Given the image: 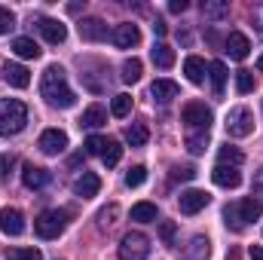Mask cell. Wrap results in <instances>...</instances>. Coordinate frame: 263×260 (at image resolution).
Wrapping results in <instances>:
<instances>
[{"instance_id": "obj_29", "label": "cell", "mask_w": 263, "mask_h": 260, "mask_svg": "<svg viewBox=\"0 0 263 260\" xmlns=\"http://www.w3.org/2000/svg\"><path fill=\"white\" fill-rule=\"evenodd\" d=\"M129 110H132V95H126V92L114 95V101H110V114H114V117H129Z\"/></svg>"}, {"instance_id": "obj_14", "label": "cell", "mask_w": 263, "mask_h": 260, "mask_svg": "<svg viewBox=\"0 0 263 260\" xmlns=\"http://www.w3.org/2000/svg\"><path fill=\"white\" fill-rule=\"evenodd\" d=\"M114 43H117L120 49H132V46H138V43H141V31H138V25H132V22L117 25V28H114Z\"/></svg>"}, {"instance_id": "obj_20", "label": "cell", "mask_w": 263, "mask_h": 260, "mask_svg": "<svg viewBox=\"0 0 263 260\" xmlns=\"http://www.w3.org/2000/svg\"><path fill=\"white\" fill-rule=\"evenodd\" d=\"M104 123H107V110H104L101 104L86 107L83 117H80V126H83V129H98V126H104Z\"/></svg>"}, {"instance_id": "obj_12", "label": "cell", "mask_w": 263, "mask_h": 260, "mask_svg": "<svg viewBox=\"0 0 263 260\" xmlns=\"http://www.w3.org/2000/svg\"><path fill=\"white\" fill-rule=\"evenodd\" d=\"M3 80L15 89H28L31 86V70L25 65H15V62H6L3 65Z\"/></svg>"}, {"instance_id": "obj_26", "label": "cell", "mask_w": 263, "mask_h": 260, "mask_svg": "<svg viewBox=\"0 0 263 260\" xmlns=\"http://www.w3.org/2000/svg\"><path fill=\"white\" fill-rule=\"evenodd\" d=\"M147 138H150V132L144 123H132L129 129H126V141H129L132 147H144L147 144Z\"/></svg>"}, {"instance_id": "obj_11", "label": "cell", "mask_w": 263, "mask_h": 260, "mask_svg": "<svg viewBox=\"0 0 263 260\" xmlns=\"http://www.w3.org/2000/svg\"><path fill=\"white\" fill-rule=\"evenodd\" d=\"M22 184H25L28 190H43V187L49 184V172L40 169V165H34V162H28V165L22 169Z\"/></svg>"}, {"instance_id": "obj_16", "label": "cell", "mask_w": 263, "mask_h": 260, "mask_svg": "<svg viewBox=\"0 0 263 260\" xmlns=\"http://www.w3.org/2000/svg\"><path fill=\"white\" fill-rule=\"evenodd\" d=\"M227 52H230V59H236V62H245V59H248V52H251V40H248L245 34L233 31V34L227 37Z\"/></svg>"}, {"instance_id": "obj_17", "label": "cell", "mask_w": 263, "mask_h": 260, "mask_svg": "<svg viewBox=\"0 0 263 260\" xmlns=\"http://www.w3.org/2000/svg\"><path fill=\"white\" fill-rule=\"evenodd\" d=\"M178 92H181V89H178V83H175V80H156V83L150 86V95H153L159 104L175 101V98H178Z\"/></svg>"}, {"instance_id": "obj_9", "label": "cell", "mask_w": 263, "mask_h": 260, "mask_svg": "<svg viewBox=\"0 0 263 260\" xmlns=\"http://www.w3.org/2000/svg\"><path fill=\"white\" fill-rule=\"evenodd\" d=\"M208 202H211V196L205 193V190H184V193L178 196V205H181L184 214H199Z\"/></svg>"}, {"instance_id": "obj_5", "label": "cell", "mask_w": 263, "mask_h": 260, "mask_svg": "<svg viewBox=\"0 0 263 260\" xmlns=\"http://www.w3.org/2000/svg\"><path fill=\"white\" fill-rule=\"evenodd\" d=\"M150 254V239L144 233H126L120 242V260H147Z\"/></svg>"}, {"instance_id": "obj_24", "label": "cell", "mask_w": 263, "mask_h": 260, "mask_svg": "<svg viewBox=\"0 0 263 260\" xmlns=\"http://www.w3.org/2000/svg\"><path fill=\"white\" fill-rule=\"evenodd\" d=\"M202 12H205V18L220 22V18L230 15V3H227V0H205V3H202Z\"/></svg>"}, {"instance_id": "obj_41", "label": "cell", "mask_w": 263, "mask_h": 260, "mask_svg": "<svg viewBox=\"0 0 263 260\" xmlns=\"http://www.w3.org/2000/svg\"><path fill=\"white\" fill-rule=\"evenodd\" d=\"M159 236H162L165 245H175V224H172V220H162V224H159Z\"/></svg>"}, {"instance_id": "obj_15", "label": "cell", "mask_w": 263, "mask_h": 260, "mask_svg": "<svg viewBox=\"0 0 263 260\" xmlns=\"http://www.w3.org/2000/svg\"><path fill=\"white\" fill-rule=\"evenodd\" d=\"M211 181L217 184V187H227V190H233V187H239L242 184V175H239V169H233V165H214V172H211Z\"/></svg>"}, {"instance_id": "obj_46", "label": "cell", "mask_w": 263, "mask_h": 260, "mask_svg": "<svg viewBox=\"0 0 263 260\" xmlns=\"http://www.w3.org/2000/svg\"><path fill=\"white\" fill-rule=\"evenodd\" d=\"M251 260H263V248L260 245H251Z\"/></svg>"}, {"instance_id": "obj_33", "label": "cell", "mask_w": 263, "mask_h": 260, "mask_svg": "<svg viewBox=\"0 0 263 260\" xmlns=\"http://www.w3.org/2000/svg\"><path fill=\"white\" fill-rule=\"evenodd\" d=\"M141 73H144L141 59H129V62L123 65V80H126V83H138V80H141Z\"/></svg>"}, {"instance_id": "obj_30", "label": "cell", "mask_w": 263, "mask_h": 260, "mask_svg": "<svg viewBox=\"0 0 263 260\" xmlns=\"http://www.w3.org/2000/svg\"><path fill=\"white\" fill-rule=\"evenodd\" d=\"M101 159H104V165H107V169H114V165L123 159V147H120V141H107V147H104Z\"/></svg>"}, {"instance_id": "obj_13", "label": "cell", "mask_w": 263, "mask_h": 260, "mask_svg": "<svg viewBox=\"0 0 263 260\" xmlns=\"http://www.w3.org/2000/svg\"><path fill=\"white\" fill-rule=\"evenodd\" d=\"M98 190H101V178L95 172H83L73 181V193L80 196V199H92V196H98Z\"/></svg>"}, {"instance_id": "obj_22", "label": "cell", "mask_w": 263, "mask_h": 260, "mask_svg": "<svg viewBox=\"0 0 263 260\" xmlns=\"http://www.w3.org/2000/svg\"><path fill=\"white\" fill-rule=\"evenodd\" d=\"M12 52L18 59H40V46L31 40V37H15L12 40Z\"/></svg>"}, {"instance_id": "obj_47", "label": "cell", "mask_w": 263, "mask_h": 260, "mask_svg": "<svg viewBox=\"0 0 263 260\" xmlns=\"http://www.w3.org/2000/svg\"><path fill=\"white\" fill-rule=\"evenodd\" d=\"M6 165H12V159H9V156H0V169H6ZM0 175H3V172H0Z\"/></svg>"}, {"instance_id": "obj_2", "label": "cell", "mask_w": 263, "mask_h": 260, "mask_svg": "<svg viewBox=\"0 0 263 260\" xmlns=\"http://www.w3.org/2000/svg\"><path fill=\"white\" fill-rule=\"evenodd\" d=\"M28 123V107L18 98H0V135H18Z\"/></svg>"}, {"instance_id": "obj_18", "label": "cell", "mask_w": 263, "mask_h": 260, "mask_svg": "<svg viewBox=\"0 0 263 260\" xmlns=\"http://www.w3.org/2000/svg\"><path fill=\"white\" fill-rule=\"evenodd\" d=\"M80 37L83 40H104L107 37V25L101 18H95V15L92 18H83L80 22Z\"/></svg>"}, {"instance_id": "obj_7", "label": "cell", "mask_w": 263, "mask_h": 260, "mask_svg": "<svg viewBox=\"0 0 263 260\" xmlns=\"http://www.w3.org/2000/svg\"><path fill=\"white\" fill-rule=\"evenodd\" d=\"M37 147H40L46 156H59V153H65L67 150V135L62 129H46L43 135H40Z\"/></svg>"}, {"instance_id": "obj_8", "label": "cell", "mask_w": 263, "mask_h": 260, "mask_svg": "<svg viewBox=\"0 0 263 260\" xmlns=\"http://www.w3.org/2000/svg\"><path fill=\"white\" fill-rule=\"evenodd\" d=\"M0 233L22 236L25 233V214L18 208H0Z\"/></svg>"}, {"instance_id": "obj_45", "label": "cell", "mask_w": 263, "mask_h": 260, "mask_svg": "<svg viewBox=\"0 0 263 260\" xmlns=\"http://www.w3.org/2000/svg\"><path fill=\"white\" fill-rule=\"evenodd\" d=\"M187 6H190L187 0H172V3H168V9H172V12H184Z\"/></svg>"}, {"instance_id": "obj_32", "label": "cell", "mask_w": 263, "mask_h": 260, "mask_svg": "<svg viewBox=\"0 0 263 260\" xmlns=\"http://www.w3.org/2000/svg\"><path fill=\"white\" fill-rule=\"evenodd\" d=\"M6 260H43L40 248H6Z\"/></svg>"}, {"instance_id": "obj_36", "label": "cell", "mask_w": 263, "mask_h": 260, "mask_svg": "<svg viewBox=\"0 0 263 260\" xmlns=\"http://www.w3.org/2000/svg\"><path fill=\"white\" fill-rule=\"evenodd\" d=\"M83 147H86V153H89V156H101V153H104V147H107V138H98V135H89Z\"/></svg>"}, {"instance_id": "obj_38", "label": "cell", "mask_w": 263, "mask_h": 260, "mask_svg": "<svg viewBox=\"0 0 263 260\" xmlns=\"http://www.w3.org/2000/svg\"><path fill=\"white\" fill-rule=\"evenodd\" d=\"M144 181H147V169L144 165H132L126 172V187H141Z\"/></svg>"}, {"instance_id": "obj_25", "label": "cell", "mask_w": 263, "mask_h": 260, "mask_svg": "<svg viewBox=\"0 0 263 260\" xmlns=\"http://www.w3.org/2000/svg\"><path fill=\"white\" fill-rule=\"evenodd\" d=\"M132 220H138V224L156 220V205H153V202H138V205H132Z\"/></svg>"}, {"instance_id": "obj_27", "label": "cell", "mask_w": 263, "mask_h": 260, "mask_svg": "<svg viewBox=\"0 0 263 260\" xmlns=\"http://www.w3.org/2000/svg\"><path fill=\"white\" fill-rule=\"evenodd\" d=\"M205 147H208V132H187V150L190 153H205Z\"/></svg>"}, {"instance_id": "obj_21", "label": "cell", "mask_w": 263, "mask_h": 260, "mask_svg": "<svg viewBox=\"0 0 263 260\" xmlns=\"http://www.w3.org/2000/svg\"><path fill=\"white\" fill-rule=\"evenodd\" d=\"M150 59H153V65H156V67L168 70V67L175 65V49H172L168 43H156V46L150 49Z\"/></svg>"}, {"instance_id": "obj_10", "label": "cell", "mask_w": 263, "mask_h": 260, "mask_svg": "<svg viewBox=\"0 0 263 260\" xmlns=\"http://www.w3.org/2000/svg\"><path fill=\"white\" fill-rule=\"evenodd\" d=\"M37 28H40V34H43V40L52 43V46H59V43L67 40V25H62L59 18H43Z\"/></svg>"}, {"instance_id": "obj_34", "label": "cell", "mask_w": 263, "mask_h": 260, "mask_svg": "<svg viewBox=\"0 0 263 260\" xmlns=\"http://www.w3.org/2000/svg\"><path fill=\"white\" fill-rule=\"evenodd\" d=\"M211 83H214V92L220 95L223 83H227V65L223 62H211Z\"/></svg>"}, {"instance_id": "obj_40", "label": "cell", "mask_w": 263, "mask_h": 260, "mask_svg": "<svg viewBox=\"0 0 263 260\" xmlns=\"http://www.w3.org/2000/svg\"><path fill=\"white\" fill-rule=\"evenodd\" d=\"M12 28H15V15L6 6H0V34H9Z\"/></svg>"}, {"instance_id": "obj_28", "label": "cell", "mask_w": 263, "mask_h": 260, "mask_svg": "<svg viewBox=\"0 0 263 260\" xmlns=\"http://www.w3.org/2000/svg\"><path fill=\"white\" fill-rule=\"evenodd\" d=\"M208 239L205 236H196L193 242H190V251H187V260H208Z\"/></svg>"}, {"instance_id": "obj_3", "label": "cell", "mask_w": 263, "mask_h": 260, "mask_svg": "<svg viewBox=\"0 0 263 260\" xmlns=\"http://www.w3.org/2000/svg\"><path fill=\"white\" fill-rule=\"evenodd\" d=\"M65 227H67V211H62V208H46L34 220V233L40 239H59L65 233Z\"/></svg>"}, {"instance_id": "obj_19", "label": "cell", "mask_w": 263, "mask_h": 260, "mask_svg": "<svg viewBox=\"0 0 263 260\" xmlns=\"http://www.w3.org/2000/svg\"><path fill=\"white\" fill-rule=\"evenodd\" d=\"M236 211H239V220H242V224H254L263 214V205H260V199L248 196V199H242V202L236 205Z\"/></svg>"}, {"instance_id": "obj_1", "label": "cell", "mask_w": 263, "mask_h": 260, "mask_svg": "<svg viewBox=\"0 0 263 260\" xmlns=\"http://www.w3.org/2000/svg\"><path fill=\"white\" fill-rule=\"evenodd\" d=\"M40 95H43L52 107H73V104H77V95H73V89L67 86V73H65L62 65H49L43 70Z\"/></svg>"}, {"instance_id": "obj_37", "label": "cell", "mask_w": 263, "mask_h": 260, "mask_svg": "<svg viewBox=\"0 0 263 260\" xmlns=\"http://www.w3.org/2000/svg\"><path fill=\"white\" fill-rule=\"evenodd\" d=\"M223 220H227V227H230L233 233H242V230H245V224L239 220V211H236V205H227V208H223Z\"/></svg>"}, {"instance_id": "obj_44", "label": "cell", "mask_w": 263, "mask_h": 260, "mask_svg": "<svg viewBox=\"0 0 263 260\" xmlns=\"http://www.w3.org/2000/svg\"><path fill=\"white\" fill-rule=\"evenodd\" d=\"M114 217H117V205H110V208L101 211V220H104V224H114Z\"/></svg>"}, {"instance_id": "obj_4", "label": "cell", "mask_w": 263, "mask_h": 260, "mask_svg": "<svg viewBox=\"0 0 263 260\" xmlns=\"http://www.w3.org/2000/svg\"><path fill=\"white\" fill-rule=\"evenodd\" d=\"M223 126H227V135L230 138H248L254 132V114L248 107H233L227 114V123Z\"/></svg>"}, {"instance_id": "obj_35", "label": "cell", "mask_w": 263, "mask_h": 260, "mask_svg": "<svg viewBox=\"0 0 263 260\" xmlns=\"http://www.w3.org/2000/svg\"><path fill=\"white\" fill-rule=\"evenodd\" d=\"M236 92H239V95L254 92V73H251V70H239V73H236Z\"/></svg>"}, {"instance_id": "obj_43", "label": "cell", "mask_w": 263, "mask_h": 260, "mask_svg": "<svg viewBox=\"0 0 263 260\" xmlns=\"http://www.w3.org/2000/svg\"><path fill=\"white\" fill-rule=\"evenodd\" d=\"M153 31H156V37H165V34H168V25H165L162 18H156V22H153Z\"/></svg>"}, {"instance_id": "obj_23", "label": "cell", "mask_w": 263, "mask_h": 260, "mask_svg": "<svg viewBox=\"0 0 263 260\" xmlns=\"http://www.w3.org/2000/svg\"><path fill=\"white\" fill-rule=\"evenodd\" d=\"M184 73H187V80L190 83H205V62L199 59V55H190L187 62H184Z\"/></svg>"}, {"instance_id": "obj_31", "label": "cell", "mask_w": 263, "mask_h": 260, "mask_svg": "<svg viewBox=\"0 0 263 260\" xmlns=\"http://www.w3.org/2000/svg\"><path fill=\"white\" fill-rule=\"evenodd\" d=\"M217 159H220V165H233V169H239V162H242V150H236V147H220V153H217Z\"/></svg>"}, {"instance_id": "obj_39", "label": "cell", "mask_w": 263, "mask_h": 260, "mask_svg": "<svg viewBox=\"0 0 263 260\" xmlns=\"http://www.w3.org/2000/svg\"><path fill=\"white\" fill-rule=\"evenodd\" d=\"M193 178H196L193 165H175L172 169V181H193Z\"/></svg>"}, {"instance_id": "obj_42", "label": "cell", "mask_w": 263, "mask_h": 260, "mask_svg": "<svg viewBox=\"0 0 263 260\" xmlns=\"http://www.w3.org/2000/svg\"><path fill=\"white\" fill-rule=\"evenodd\" d=\"M251 25H254V31L263 37V3L260 6H254V12H251Z\"/></svg>"}, {"instance_id": "obj_48", "label": "cell", "mask_w": 263, "mask_h": 260, "mask_svg": "<svg viewBox=\"0 0 263 260\" xmlns=\"http://www.w3.org/2000/svg\"><path fill=\"white\" fill-rule=\"evenodd\" d=\"M257 190H260V196H263V175H260V181H257Z\"/></svg>"}, {"instance_id": "obj_6", "label": "cell", "mask_w": 263, "mask_h": 260, "mask_svg": "<svg viewBox=\"0 0 263 260\" xmlns=\"http://www.w3.org/2000/svg\"><path fill=\"white\" fill-rule=\"evenodd\" d=\"M181 120H184L187 132H208V126H211V110L202 101H190L181 110Z\"/></svg>"}, {"instance_id": "obj_49", "label": "cell", "mask_w": 263, "mask_h": 260, "mask_svg": "<svg viewBox=\"0 0 263 260\" xmlns=\"http://www.w3.org/2000/svg\"><path fill=\"white\" fill-rule=\"evenodd\" d=\"M257 70H263V55H260V59H257Z\"/></svg>"}]
</instances>
